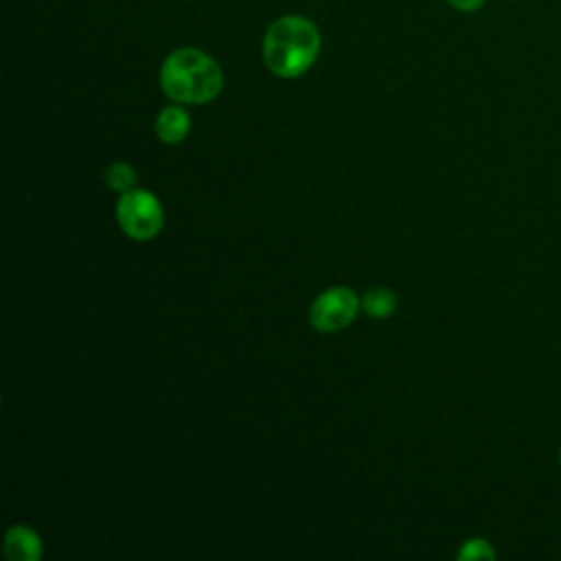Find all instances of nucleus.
I'll return each mask as SVG.
<instances>
[{
    "label": "nucleus",
    "instance_id": "nucleus-1",
    "mask_svg": "<svg viewBox=\"0 0 561 561\" xmlns=\"http://www.w3.org/2000/svg\"><path fill=\"white\" fill-rule=\"evenodd\" d=\"M320 53V31L302 15H283L270 24L263 37L265 66L283 79L307 72Z\"/></svg>",
    "mask_w": 561,
    "mask_h": 561
},
{
    "label": "nucleus",
    "instance_id": "nucleus-2",
    "mask_svg": "<svg viewBox=\"0 0 561 561\" xmlns=\"http://www.w3.org/2000/svg\"><path fill=\"white\" fill-rule=\"evenodd\" d=\"M162 92L175 103H208L224 85L219 64L199 48L173 50L160 68Z\"/></svg>",
    "mask_w": 561,
    "mask_h": 561
},
{
    "label": "nucleus",
    "instance_id": "nucleus-3",
    "mask_svg": "<svg viewBox=\"0 0 561 561\" xmlns=\"http://www.w3.org/2000/svg\"><path fill=\"white\" fill-rule=\"evenodd\" d=\"M116 219L131 239H151L162 228V206L149 191L131 188L121 195Z\"/></svg>",
    "mask_w": 561,
    "mask_h": 561
},
{
    "label": "nucleus",
    "instance_id": "nucleus-4",
    "mask_svg": "<svg viewBox=\"0 0 561 561\" xmlns=\"http://www.w3.org/2000/svg\"><path fill=\"white\" fill-rule=\"evenodd\" d=\"M359 309V298L353 289L348 287H333L322 291L311 309H309V322L313 329L322 333L340 331L346 324H351L357 316Z\"/></svg>",
    "mask_w": 561,
    "mask_h": 561
},
{
    "label": "nucleus",
    "instance_id": "nucleus-5",
    "mask_svg": "<svg viewBox=\"0 0 561 561\" xmlns=\"http://www.w3.org/2000/svg\"><path fill=\"white\" fill-rule=\"evenodd\" d=\"M4 554L11 561H37L42 557V539L24 524L11 526L4 535Z\"/></svg>",
    "mask_w": 561,
    "mask_h": 561
},
{
    "label": "nucleus",
    "instance_id": "nucleus-6",
    "mask_svg": "<svg viewBox=\"0 0 561 561\" xmlns=\"http://www.w3.org/2000/svg\"><path fill=\"white\" fill-rule=\"evenodd\" d=\"M188 127H191V118H188L186 110L180 105L164 107L156 118V134L167 145L182 142L188 134Z\"/></svg>",
    "mask_w": 561,
    "mask_h": 561
},
{
    "label": "nucleus",
    "instance_id": "nucleus-7",
    "mask_svg": "<svg viewBox=\"0 0 561 561\" xmlns=\"http://www.w3.org/2000/svg\"><path fill=\"white\" fill-rule=\"evenodd\" d=\"M362 307L366 309L368 316L381 320V318H390L397 309V296L386 289V287H375V289H368L362 298Z\"/></svg>",
    "mask_w": 561,
    "mask_h": 561
},
{
    "label": "nucleus",
    "instance_id": "nucleus-8",
    "mask_svg": "<svg viewBox=\"0 0 561 561\" xmlns=\"http://www.w3.org/2000/svg\"><path fill=\"white\" fill-rule=\"evenodd\" d=\"M105 182L114 188V191H131V186L136 184V171L125 164V162H116L105 171Z\"/></svg>",
    "mask_w": 561,
    "mask_h": 561
},
{
    "label": "nucleus",
    "instance_id": "nucleus-9",
    "mask_svg": "<svg viewBox=\"0 0 561 561\" xmlns=\"http://www.w3.org/2000/svg\"><path fill=\"white\" fill-rule=\"evenodd\" d=\"M458 559L469 561V559H495V550L486 539H469L462 543L458 550Z\"/></svg>",
    "mask_w": 561,
    "mask_h": 561
},
{
    "label": "nucleus",
    "instance_id": "nucleus-10",
    "mask_svg": "<svg viewBox=\"0 0 561 561\" xmlns=\"http://www.w3.org/2000/svg\"><path fill=\"white\" fill-rule=\"evenodd\" d=\"M484 2H486V0H449V4H451L454 9H458V11H465V13L480 9Z\"/></svg>",
    "mask_w": 561,
    "mask_h": 561
},
{
    "label": "nucleus",
    "instance_id": "nucleus-11",
    "mask_svg": "<svg viewBox=\"0 0 561 561\" xmlns=\"http://www.w3.org/2000/svg\"><path fill=\"white\" fill-rule=\"evenodd\" d=\"M559 465H561V451H559Z\"/></svg>",
    "mask_w": 561,
    "mask_h": 561
}]
</instances>
